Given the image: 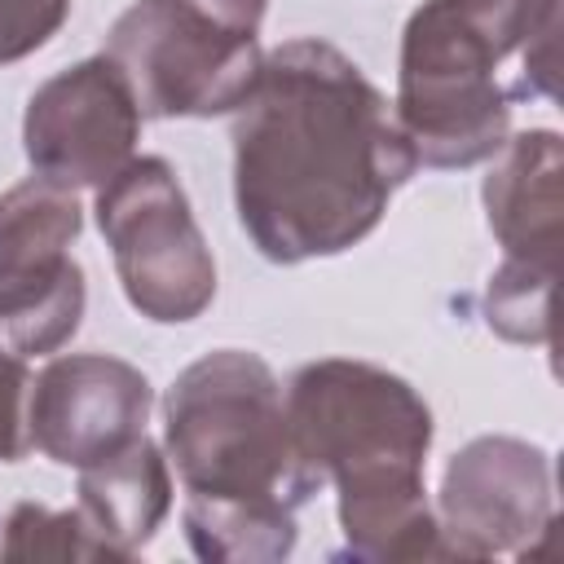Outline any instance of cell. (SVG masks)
I'll use <instances>...</instances> for the list:
<instances>
[{
  "label": "cell",
  "mask_w": 564,
  "mask_h": 564,
  "mask_svg": "<svg viewBox=\"0 0 564 564\" xmlns=\"http://www.w3.org/2000/svg\"><path fill=\"white\" fill-rule=\"evenodd\" d=\"M4 560H84L106 555V546L88 533L79 511H48L35 502H22L4 524Z\"/></svg>",
  "instance_id": "obj_12"
},
{
  "label": "cell",
  "mask_w": 564,
  "mask_h": 564,
  "mask_svg": "<svg viewBox=\"0 0 564 564\" xmlns=\"http://www.w3.org/2000/svg\"><path fill=\"white\" fill-rule=\"evenodd\" d=\"M185 4L207 13L212 22H220L229 31H242V35H256L260 13H264V0H185Z\"/></svg>",
  "instance_id": "obj_15"
},
{
  "label": "cell",
  "mask_w": 564,
  "mask_h": 564,
  "mask_svg": "<svg viewBox=\"0 0 564 564\" xmlns=\"http://www.w3.org/2000/svg\"><path fill=\"white\" fill-rule=\"evenodd\" d=\"M97 220L128 300L154 322H189L216 291V264L163 159H128L97 194Z\"/></svg>",
  "instance_id": "obj_5"
},
{
  "label": "cell",
  "mask_w": 564,
  "mask_h": 564,
  "mask_svg": "<svg viewBox=\"0 0 564 564\" xmlns=\"http://www.w3.org/2000/svg\"><path fill=\"white\" fill-rule=\"evenodd\" d=\"M70 0H0V62H18L40 48L66 18Z\"/></svg>",
  "instance_id": "obj_13"
},
{
  "label": "cell",
  "mask_w": 564,
  "mask_h": 564,
  "mask_svg": "<svg viewBox=\"0 0 564 564\" xmlns=\"http://www.w3.org/2000/svg\"><path fill=\"white\" fill-rule=\"evenodd\" d=\"M167 471L159 449L141 436L123 454L97 463L79 480V516L106 555H128L159 529L167 511Z\"/></svg>",
  "instance_id": "obj_11"
},
{
  "label": "cell",
  "mask_w": 564,
  "mask_h": 564,
  "mask_svg": "<svg viewBox=\"0 0 564 564\" xmlns=\"http://www.w3.org/2000/svg\"><path fill=\"white\" fill-rule=\"evenodd\" d=\"M150 383L141 370L115 357H62L53 361L31 397L26 436L66 467H97L145 436Z\"/></svg>",
  "instance_id": "obj_9"
},
{
  "label": "cell",
  "mask_w": 564,
  "mask_h": 564,
  "mask_svg": "<svg viewBox=\"0 0 564 564\" xmlns=\"http://www.w3.org/2000/svg\"><path fill=\"white\" fill-rule=\"evenodd\" d=\"M79 203L44 176L0 198V339L13 352H53L84 313V273L66 256Z\"/></svg>",
  "instance_id": "obj_7"
},
{
  "label": "cell",
  "mask_w": 564,
  "mask_h": 564,
  "mask_svg": "<svg viewBox=\"0 0 564 564\" xmlns=\"http://www.w3.org/2000/svg\"><path fill=\"white\" fill-rule=\"evenodd\" d=\"M286 419L300 454L339 485V520L357 555H432L436 524L423 502L427 405L361 361H317L291 379Z\"/></svg>",
  "instance_id": "obj_3"
},
{
  "label": "cell",
  "mask_w": 564,
  "mask_h": 564,
  "mask_svg": "<svg viewBox=\"0 0 564 564\" xmlns=\"http://www.w3.org/2000/svg\"><path fill=\"white\" fill-rule=\"evenodd\" d=\"M13 348L0 344V458H22L31 436L22 423V388H26V370L18 357H9Z\"/></svg>",
  "instance_id": "obj_14"
},
{
  "label": "cell",
  "mask_w": 564,
  "mask_h": 564,
  "mask_svg": "<svg viewBox=\"0 0 564 564\" xmlns=\"http://www.w3.org/2000/svg\"><path fill=\"white\" fill-rule=\"evenodd\" d=\"M167 449L185 485V533L203 560H278L295 507L322 485L300 454L286 401L251 352L194 361L167 397Z\"/></svg>",
  "instance_id": "obj_2"
},
{
  "label": "cell",
  "mask_w": 564,
  "mask_h": 564,
  "mask_svg": "<svg viewBox=\"0 0 564 564\" xmlns=\"http://www.w3.org/2000/svg\"><path fill=\"white\" fill-rule=\"evenodd\" d=\"M542 463L516 441H476L445 476V529L454 551H502L529 533L542 502Z\"/></svg>",
  "instance_id": "obj_10"
},
{
  "label": "cell",
  "mask_w": 564,
  "mask_h": 564,
  "mask_svg": "<svg viewBox=\"0 0 564 564\" xmlns=\"http://www.w3.org/2000/svg\"><path fill=\"white\" fill-rule=\"evenodd\" d=\"M238 110V216L269 260L352 247L419 163L370 79L317 40H295L260 62Z\"/></svg>",
  "instance_id": "obj_1"
},
{
  "label": "cell",
  "mask_w": 564,
  "mask_h": 564,
  "mask_svg": "<svg viewBox=\"0 0 564 564\" xmlns=\"http://www.w3.org/2000/svg\"><path fill=\"white\" fill-rule=\"evenodd\" d=\"M137 97L110 57L48 79L26 110V159L53 185H106L137 141Z\"/></svg>",
  "instance_id": "obj_8"
},
{
  "label": "cell",
  "mask_w": 564,
  "mask_h": 564,
  "mask_svg": "<svg viewBox=\"0 0 564 564\" xmlns=\"http://www.w3.org/2000/svg\"><path fill=\"white\" fill-rule=\"evenodd\" d=\"M555 0H427L401 48V128L419 159L454 167L485 159L502 128V62L520 53Z\"/></svg>",
  "instance_id": "obj_4"
},
{
  "label": "cell",
  "mask_w": 564,
  "mask_h": 564,
  "mask_svg": "<svg viewBox=\"0 0 564 564\" xmlns=\"http://www.w3.org/2000/svg\"><path fill=\"white\" fill-rule=\"evenodd\" d=\"M128 79L141 115H220L256 75V35L229 31L185 0H141L110 31L106 53Z\"/></svg>",
  "instance_id": "obj_6"
}]
</instances>
